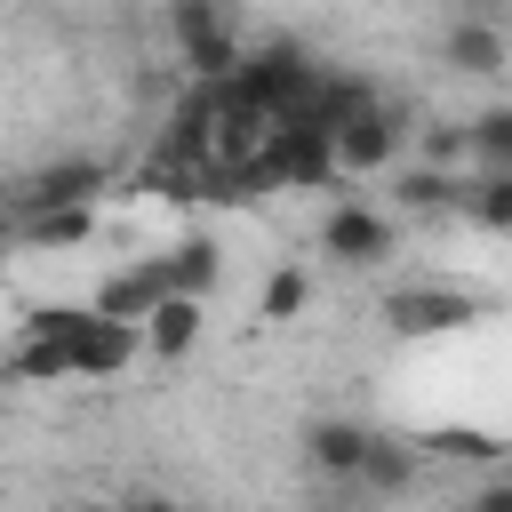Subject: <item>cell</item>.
Listing matches in <instances>:
<instances>
[{
    "mask_svg": "<svg viewBox=\"0 0 512 512\" xmlns=\"http://www.w3.org/2000/svg\"><path fill=\"white\" fill-rule=\"evenodd\" d=\"M440 64L464 72V80H496V72L512 64V40H504L496 16H456V24L440 32Z\"/></svg>",
    "mask_w": 512,
    "mask_h": 512,
    "instance_id": "52a82bcc",
    "label": "cell"
},
{
    "mask_svg": "<svg viewBox=\"0 0 512 512\" xmlns=\"http://www.w3.org/2000/svg\"><path fill=\"white\" fill-rule=\"evenodd\" d=\"M408 480H416V440L376 432V440H368V464H360V488H368V496H400Z\"/></svg>",
    "mask_w": 512,
    "mask_h": 512,
    "instance_id": "4fadbf2b",
    "label": "cell"
},
{
    "mask_svg": "<svg viewBox=\"0 0 512 512\" xmlns=\"http://www.w3.org/2000/svg\"><path fill=\"white\" fill-rule=\"evenodd\" d=\"M144 344H152L160 360H184V352L200 344V296H184V288H176V296L144 320Z\"/></svg>",
    "mask_w": 512,
    "mask_h": 512,
    "instance_id": "7c38bea8",
    "label": "cell"
},
{
    "mask_svg": "<svg viewBox=\"0 0 512 512\" xmlns=\"http://www.w3.org/2000/svg\"><path fill=\"white\" fill-rule=\"evenodd\" d=\"M456 8H464V16H496L504 0H456Z\"/></svg>",
    "mask_w": 512,
    "mask_h": 512,
    "instance_id": "603a6c76",
    "label": "cell"
},
{
    "mask_svg": "<svg viewBox=\"0 0 512 512\" xmlns=\"http://www.w3.org/2000/svg\"><path fill=\"white\" fill-rule=\"evenodd\" d=\"M32 328L64 344L72 376H120V368L144 352V320H112V312H96V304H56V312H32Z\"/></svg>",
    "mask_w": 512,
    "mask_h": 512,
    "instance_id": "6da1fadb",
    "label": "cell"
},
{
    "mask_svg": "<svg viewBox=\"0 0 512 512\" xmlns=\"http://www.w3.org/2000/svg\"><path fill=\"white\" fill-rule=\"evenodd\" d=\"M464 512H512V472H496V480H488V488H480Z\"/></svg>",
    "mask_w": 512,
    "mask_h": 512,
    "instance_id": "44dd1931",
    "label": "cell"
},
{
    "mask_svg": "<svg viewBox=\"0 0 512 512\" xmlns=\"http://www.w3.org/2000/svg\"><path fill=\"white\" fill-rule=\"evenodd\" d=\"M464 216H472L480 232H512V168H480V184H472Z\"/></svg>",
    "mask_w": 512,
    "mask_h": 512,
    "instance_id": "2e32d148",
    "label": "cell"
},
{
    "mask_svg": "<svg viewBox=\"0 0 512 512\" xmlns=\"http://www.w3.org/2000/svg\"><path fill=\"white\" fill-rule=\"evenodd\" d=\"M96 232V200H72V208H32V216H16V240H32V248H80Z\"/></svg>",
    "mask_w": 512,
    "mask_h": 512,
    "instance_id": "8fae6325",
    "label": "cell"
},
{
    "mask_svg": "<svg viewBox=\"0 0 512 512\" xmlns=\"http://www.w3.org/2000/svg\"><path fill=\"white\" fill-rule=\"evenodd\" d=\"M168 272H176V288H184V296H208V288H216V272H224V248H216L208 232H192V240H176V248H168Z\"/></svg>",
    "mask_w": 512,
    "mask_h": 512,
    "instance_id": "9a60e30c",
    "label": "cell"
},
{
    "mask_svg": "<svg viewBox=\"0 0 512 512\" xmlns=\"http://www.w3.org/2000/svg\"><path fill=\"white\" fill-rule=\"evenodd\" d=\"M400 144H408V120H400V104H384V96H368V104L336 128L344 176H376V168H392V160H400Z\"/></svg>",
    "mask_w": 512,
    "mask_h": 512,
    "instance_id": "5b68a950",
    "label": "cell"
},
{
    "mask_svg": "<svg viewBox=\"0 0 512 512\" xmlns=\"http://www.w3.org/2000/svg\"><path fill=\"white\" fill-rule=\"evenodd\" d=\"M168 296H176V272H168V256H152V264L112 272V280L96 288V312H112V320H152Z\"/></svg>",
    "mask_w": 512,
    "mask_h": 512,
    "instance_id": "ba28073f",
    "label": "cell"
},
{
    "mask_svg": "<svg viewBox=\"0 0 512 512\" xmlns=\"http://www.w3.org/2000/svg\"><path fill=\"white\" fill-rule=\"evenodd\" d=\"M320 256L344 264V272H376V264L392 256V216L368 208V200H336V208L320 216Z\"/></svg>",
    "mask_w": 512,
    "mask_h": 512,
    "instance_id": "3957f363",
    "label": "cell"
},
{
    "mask_svg": "<svg viewBox=\"0 0 512 512\" xmlns=\"http://www.w3.org/2000/svg\"><path fill=\"white\" fill-rule=\"evenodd\" d=\"M320 80H328V64H312L296 40H256V48H248V64L232 72V88H240L248 104H264L272 120L304 112V104L320 96Z\"/></svg>",
    "mask_w": 512,
    "mask_h": 512,
    "instance_id": "7a4b0ae2",
    "label": "cell"
},
{
    "mask_svg": "<svg viewBox=\"0 0 512 512\" xmlns=\"http://www.w3.org/2000/svg\"><path fill=\"white\" fill-rule=\"evenodd\" d=\"M472 128V160L480 168H512V104H488L480 120H464Z\"/></svg>",
    "mask_w": 512,
    "mask_h": 512,
    "instance_id": "e0dca14e",
    "label": "cell"
},
{
    "mask_svg": "<svg viewBox=\"0 0 512 512\" xmlns=\"http://www.w3.org/2000/svg\"><path fill=\"white\" fill-rule=\"evenodd\" d=\"M96 192H104V160H88V152H64V160H48V168L16 176L8 208H16V216H32V208H72V200H96Z\"/></svg>",
    "mask_w": 512,
    "mask_h": 512,
    "instance_id": "8992f818",
    "label": "cell"
},
{
    "mask_svg": "<svg viewBox=\"0 0 512 512\" xmlns=\"http://www.w3.org/2000/svg\"><path fill=\"white\" fill-rule=\"evenodd\" d=\"M304 304H312V272H296V264H288V272H272V280H264V304H256V312H264V320H296Z\"/></svg>",
    "mask_w": 512,
    "mask_h": 512,
    "instance_id": "ac0fdd59",
    "label": "cell"
},
{
    "mask_svg": "<svg viewBox=\"0 0 512 512\" xmlns=\"http://www.w3.org/2000/svg\"><path fill=\"white\" fill-rule=\"evenodd\" d=\"M424 160H432V168H464V160H472V128H464V120H456V128H448V120L424 128Z\"/></svg>",
    "mask_w": 512,
    "mask_h": 512,
    "instance_id": "d6986e66",
    "label": "cell"
},
{
    "mask_svg": "<svg viewBox=\"0 0 512 512\" xmlns=\"http://www.w3.org/2000/svg\"><path fill=\"white\" fill-rule=\"evenodd\" d=\"M368 424L360 416H320L312 432H304V464L320 472V480H360V464H368Z\"/></svg>",
    "mask_w": 512,
    "mask_h": 512,
    "instance_id": "9c48e42d",
    "label": "cell"
},
{
    "mask_svg": "<svg viewBox=\"0 0 512 512\" xmlns=\"http://www.w3.org/2000/svg\"><path fill=\"white\" fill-rule=\"evenodd\" d=\"M216 32H240V24H232V0H168V40H176V56L200 48V40H216Z\"/></svg>",
    "mask_w": 512,
    "mask_h": 512,
    "instance_id": "5bb4252c",
    "label": "cell"
},
{
    "mask_svg": "<svg viewBox=\"0 0 512 512\" xmlns=\"http://www.w3.org/2000/svg\"><path fill=\"white\" fill-rule=\"evenodd\" d=\"M432 448H440V456H496V440H488V432H472V424H448Z\"/></svg>",
    "mask_w": 512,
    "mask_h": 512,
    "instance_id": "ffe728a7",
    "label": "cell"
},
{
    "mask_svg": "<svg viewBox=\"0 0 512 512\" xmlns=\"http://www.w3.org/2000/svg\"><path fill=\"white\" fill-rule=\"evenodd\" d=\"M72 512H128V504H72Z\"/></svg>",
    "mask_w": 512,
    "mask_h": 512,
    "instance_id": "cb8c5ba5",
    "label": "cell"
},
{
    "mask_svg": "<svg viewBox=\"0 0 512 512\" xmlns=\"http://www.w3.org/2000/svg\"><path fill=\"white\" fill-rule=\"evenodd\" d=\"M392 200H400L408 216H448V208H464V200H472V184H464L456 168L416 160V168H400V176H392Z\"/></svg>",
    "mask_w": 512,
    "mask_h": 512,
    "instance_id": "30bf717a",
    "label": "cell"
},
{
    "mask_svg": "<svg viewBox=\"0 0 512 512\" xmlns=\"http://www.w3.org/2000/svg\"><path fill=\"white\" fill-rule=\"evenodd\" d=\"M472 296L464 288H448V280H408V288H392L384 296V328L392 336H448V328H472Z\"/></svg>",
    "mask_w": 512,
    "mask_h": 512,
    "instance_id": "277c9868",
    "label": "cell"
},
{
    "mask_svg": "<svg viewBox=\"0 0 512 512\" xmlns=\"http://www.w3.org/2000/svg\"><path fill=\"white\" fill-rule=\"evenodd\" d=\"M128 512H176V504H168V496H136Z\"/></svg>",
    "mask_w": 512,
    "mask_h": 512,
    "instance_id": "7402d4cb",
    "label": "cell"
}]
</instances>
